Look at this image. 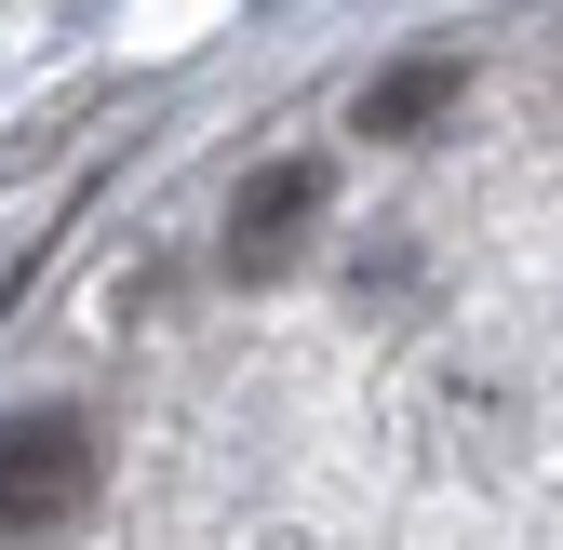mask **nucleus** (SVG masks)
<instances>
[{
  "label": "nucleus",
  "instance_id": "nucleus-1",
  "mask_svg": "<svg viewBox=\"0 0 563 550\" xmlns=\"http://www.w3.org/2000/svg\"><path fill=\"white\" fill-rule=\"evenodd\" d=\"M108 497V430L81 403H27L0 417V550H41V537H81Z\"/></svg>",
  "mask_w": 563,
  "mask_h": 550
},
{
  "label": "nucleus",
  "instance_id": "nucleus-2",
  "mask_svg": "<svg viewBox=\"0 0 563 550\" xmlns=\"http://www.w3.org/2000/svg\"><path fill=\"white\" fill-rule=\"evenodd\" d=\"M416 443H430V457H470V470H510V457L537 443V389H523L510 363L443 350L430 389H416Z\"/></svg>",
  "mask_w": 563,
  "mask_h": 550
},
{
  "label": "nucleus",
  "instance_id": "nucleus-3",
  "mask_svg": "<svg viewBox=\"0 0 563 550\" xmlns=\"http://www.w3.org/2000/svg\"><path fill=\"white\" fill-rule=\"evenodd\" d=\"M322 201H335L322 162H268V175H242V201H229V268H242V283H282V268L309 255Z\"/></svg>",
  "mask_w": 563,
  "mask_h": 550
},
{
  "label": "nucleus",
  "instance_id": "nucleus-4",
  "mask_svg": "<svg viewBox=\"0 0 563 550\" xmlns=\"http://www.w3.org/2000/svg\"><path fill=\"white\" fill-rule=\"evenodd\" d=\"M456 95H470V54H402V67H376V81H363V108H349V121H363L376 148H416Z\"/></svg>",
  "mask_w": 563,
  "mask_h": 550
}]
</instances>
